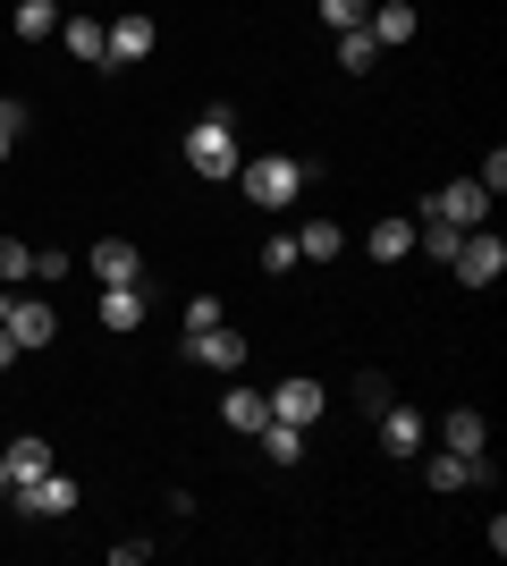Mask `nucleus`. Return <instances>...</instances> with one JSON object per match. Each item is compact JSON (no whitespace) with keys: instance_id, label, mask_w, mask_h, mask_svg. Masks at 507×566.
<instances>
[{"instance_id":"20e7f679","label":"nucleus","mask_w":507,"mask_h":566,"mask_svg":"<svg viewBox=\"0 0 507 566\" xmlns=\"http://www.w3.org/2000/svg\"><path fill=\"white\" fill-rule=\"evenodd\" d=\"M9 499H18V516L51 524V516H68V507H76V482H68V473H34V482H18Z\"/></svg>"},{"instance_id":"412c9836","label":"nucleus","mask_w":507,"mask_h":566,"mask_svg":"<svg viewBox=\"0 0 507 566\" xmlns=\"http://www.w3.org/2000/svg\"><path fill=\"white\" fill-rule=\"evenodd\" d=\"M60 34V0H18V43H51Z\"/></svg>"},{"instance_id":"bb28decb","label":"nucleus","mask_w":507,"mask_h":566,"mask_svg":"<svg viewBox=\"0 0 507 566\" xmlns=\"http://www.w3.org/2000/svg\"><path fill=\"white\" fill-rule=\"evenodd\" d=\"M18 136H25V102H0V161L18 153Z\"/></svg>"},{"instance_id":"0eeeda50","label":"nucleus","mask_w":507,"mask_h":566,"mask_svg":"<svg viewBox=\"0 0 507 566\" xmlns=\"http://www.w3.org/2000/svg\"><path fill=\"white\" fill-rule=\"evenodd\" d=\"M0 331L18 338V355H34V347H51V338H60V313H51L43 296H9V322H0Z\"/></svg>"},{"instance_id":"cd10ccee","label":"nucleus","mask_w":507,"mask_h":566,"mask_svg":"<svg viewBox=\"0 0 507 566\" xmlns=\"http://www.w3.org/2000/svg\"><path fill=\"white\" fill-rule=\"evenodd\" d=\"M474 178H483V195H507V153H499V144L483 153V169H474Z\"/></svg>"},{"instance_id":"9d476101","label":"nucleus","mask_w":507,"mask_h":566,"mask_svg":"<svg viewBox=\"0 0 507 566\" xmlns=\"http://www.w3.org/2000/svg\"><path fill=\"white\" fill-rule=\"evenodd\" d=\"M363 34H372V43H414V34H423V18H414L406 0H372V9H363Z\"/></svg>"},{"instance_id":"4468645a","label":"nucleus","mask_w":507,"mask_h":566,"mask_svg":"<svg viewBox=\"0 0 507 566\" xmlns=\"http://www.w3.org/2000/svg\"><path fill=\"white\" fill-rule=\"evenodd\" d=\"M440 449H465V457H483V449H490V423H483V406H448V423H440Z\"/></svg>"},{"instance_id":"f257e3e1","label":"nucleus","mask_w":507,"mask_h":566,"mask_svg":"<svg viewBox=\"0 0 507 566\" xmlns=\"http://www.w3.org/2000/svg\"><path fill=\"white\" fill-rule=\"evenodd\" d=\"M237 187H245V203H263V212H288L296 195L314 187V161H288V153H263V161H237Z\"/></svg>"},{"instance_id":"6e6552de","label":"nucleus","mask_w":507,"mask_h":566,"mask_svg":"<svg viewBox=\"0 0 507 566\" xmlns=\"http://www.w3.org/2000/svg\"><path fill=\"white\" fill-rule=\"evenodd\" d=\"M321 406H330V398H321V380H305V373L271 389V415H279V423H296V431H314V423H321Z\"/></svg>"},{"instance_id":"6ab92c4d","label":"nucleus","mask_w":507,"mask_h":566,"mask_svg":"<svg viewBox=\"0 0 507 566\" xmlns=\"http://www.w3.org/2000/svg\"><path fill=\"white\" fill-rule=\"evenodd\" d=\"M220 423H229V431H263L271 398H263V389H229V398H220Z\"/></svg>"},{"instance_id":"f03ea898","label":"nucleus","mask_w":507,"mask_h":566,"mask_svg":"<svg viewBox=\"0 0 507 566\" xmlns=\"http://www.w3.org/2000/svg\"><path fill=\"white\" fill-rule=\"evenodd\" d=\"M237 161H245V153H237V118L203 111L187 127V169H194V178H237Z\"/></svg>"},{"instance_id":"b1692460","label":"nucleus","mask_w":507,"mask_h":566,"mask_svg":"<svg viewBox=\"0 0 507 566\" xmlns=\"http://www.w3.org/2000/svg\"><path fill=\"white\" fill-rule=\"evenodd\" d=\"M34 280V245H18V237H0V287Z\"/></svg>"},{"instance_id":"7ed1b4c3","label":"nucleus","mask_w":507,"mask_h":566,"mask_svg":"<svg viewBox=\"0 0 507 566\" xmlns=\"http://www.w3.org/2000/svg\"><path fill=\"white\" fill-rule=\"evenodd\" d=\"M507 271V237L499 229H465V245H457V280L465 287H490Z\"/></svg>"},{"instance_id":"f3484780","label":"nucleus","mask_w":507,"mask_h":566,"mask_svg":"<svg viewBox=\"0 0 507 566\" xmlns=\"http://www.w3.org/2000/svg\"><path fill=\"white\" fill-rule=\"evenodd\" d=\"M381 449L389 457H423V415H414V406H381Z\"/></svg>"},{"instance_id":"dca6fc26","label":"nucleus","mask_w":507,"mask_h":566,"mask_svg":"<svg viewBox=\"0 0 507 566\" xmlns=\"http://www.w3.org/2000/svg\"><path fill=\"white\" fill-rule=\"evenodd\" d=\"M363 254H372V262H406V254H414V220H406V212L372 220V237H363Z\"/></svg>"},{"instance_id":"9b49d317","label":"nucleus","mask_w":507,"mask_h":566,"mask_svg":"<svg viewBox=\"0 0 507 566\" xmlns=\"http://www.w3.org/2000/svg\"><path fill=\"white\" fill-rule=\"evenodd\" d=\"M136 60H152V18L127 9V18H110V60L102 69H136Z\"/></svg>"},{"instance_id":"c756f323","label":"nucleus","mask_w":507,"mask_h":566,"mask_svg":"<svg viewBox=\"0 0 507 566\" xmlns=\"http://www.w3.org/2000/svg\"><path fill=\"white\" fill-rule=\"evenodd\" d=\"M220 322V296H187V331H212Z\"/></svg>"},{"instance_id":"aec40b11","label":"nucleus","mask_w":507,"mask_h":566,"mask_svg":"<svg viewBox=\"0 0 507 566\" xmlns=\"http://www.w3.org/2000/svg\"><path fill=\"white\" fill-rule=\"evenodd\" d=\"M296 254H305V262H338V254H347L338 220H305V229H296Z\"/></svg>"},{"instance_id":"1a4fd4ad","label":"nucleus","mask_w":507,"mask_h":566,"mask_svg":"<svg viewBox=\"0 0 507 566\" xmlns=\"http://www.w3.org/2000/svg\"><path fill=\"white\" fill-rule=\"evenodd\" d=\"M187 355L203 364V373H237V364H245V338L229 331V322H212V331H187Z\"/></svg>"},{"instance_id":"4be33fe9","label":"nucleus","mask_w":507,"mask_h":566,"mask_svg":"<svg viewBox=\"0 0 507 566\" xmlns=\"http://www.w3.org/2000/svg\"><path fill=\"white\" fill-rule=\"evenodd\" d=\"M254 440H263V457H271V465H296V457H305V431H296V423H279V415H271V423L254 431Z\"/></svg>"},{"instance_id":"393cba45","label":"nucleus","mask_w":507,"mask_h":566,"mask_svg":"<svg viewBox=\"0 0 507 566\" xmlns=\"http://www.w3.org/2000/svg\"><path fill=\"white\" fill-rule=\"evenodd\" d=\"M321 9V25H330V34H347V25H363V9H372V0H314Z\"/></svg>"},{"instance_id":"a211bd4d","label":"nucleus","mask_w":507,"mask_h":566,"mask_svg":"<svg viewBox=\"0 0 507 566\" xmlns=\"http://www.w3.org/2000/svg\"><path fill=\"white\" fill-rule=\"evenodd\" d=\"M145 287H102V331H145Z\"/></svg>"},{"instance_id":"c85d7f7f","label":"nucleus","mask_w":507,"mask_h":566,"mask_svg":"<svg viewBox=\"0 0 507 566\" xmlns=\"http://www.w3.org/2000/svg\"><path fill=\"white\" fill-rule=\"evenodd\" d=\"M76 271V254H60V245H43V254H34V280H68Z\"/></svg>"},{"instance_id":"ddd939ff","label":"nucleus","mask_w":507,"mask_h":566,"mask_svg":"<svg viewBox=\"0 0 507 566\" xmlns=\"http://www.w3.org/2000/svg\"><path fill=\"white\" fill-rule=\"evenodd\" d=\"M423 482H432V491H465V482H483V457H465V449H432V457H423Z\"/></svg>"},{"instance_id":"2f4dec72","label":"nucleus","mask_w":507,"mask_h":566,"mask_svg":"<svg viewBox=\"0 0 507 566\" xmlns=\"http://www.w3.org/2000/svg\"><path fill=\"white\" fill-rule=\"evenodd\" d=\"M9 296H18V287H0V322H9Z\"/></svg>"},{"instance_id":"2eb2a0df","label":"nucleus","mask_w":507,"mask_h":566,"mask_svg":"<svg viewBox=\"0 0 507 566\" xmlns=\"http://www.w3.org/2000/svg\"><path fill=\"white\" fill-rule=\"evenodd\" d=\"M60 43H68L85 69H102V60H110V25L102 18H60Z\"/></svg>"},{"instance_id":"7c9ffc66","label":"nucleus","mask_w":507,"mask_h":566,"mask_svg":"<svg viewBox=\"0 0 507 566\" xmlns=\"http://www.w3.org/2000/svg\"><path fill=\"white\" fill-rule=\"evenodd\" d=\"M9 364H18V338H9V331H0V373H9Z\"/></svg>"},{"instance_id":"423d86ee","label":"nucleus","mask_w":507,"mask_h":566,"mask_svg":"<svg viewBox=\"0 0 507 566\" xmlns=\"http://www.w3.org/2000/svg\"><path fill=\"white\" fill-rule=\"evenodd\" d=\"M85 271H94V287H145V254L127 237H102L94 254H85Z\"/></svg>"},{"instance_id":"39448f33","label":"nucleus","mask_w":507,"mask_h":566,"mask_svg":"<svg viewBox=\"0 0 507 566\" xmlns=\"http://www.w3.org/2000/svg\"><path fill=\"white\" fill-rule=\"evenodd\" d=\"M423 212L457 220V229H490V195H483V178H448V187H440Z\"/></svg>"},{"instance_id":"a878e982","label":"nucleus","mask_w":507,"mask_h":566,"mask_svg":"<svg viewBox=\"0 0 507 566\" xmlns=\"http://www.w3.org/2000/svg\"><path fill=\"white\" fill-rule=\"evenodd\" d=\"M296 262H305V254H296V237H288V229H279V237H263V271H279V280H288Z\"/></svg>"},{"instance_id":"f8f14e48","label":"nucleus","mask_w":507,"mask_h":566,"mask_svg":"<svg viewBox=\"0 0 507 566\" xmlns=\"http://www.w3.org/2000/svg\"><path fill=\"white\" fill-rule=\"evenodd\" d=\"M0 473H9V491L34 482V473H51V440H43V431H18V440L0 449Z\"/></svg>"},{"instance_id":"5701e85b","label":"nucleus","mask_w":507,"mask_h":566,"mask_svg":"<svg viewBox=\"0 0 507 566\" xmlns=\"http://www.w3.org/2000/svg\"><path fill=\"white\" fill-rule=\"evenodd\" d=\"M372 60H381V43H372V34H363V25H347V34H338V69H372Z\"/></svg>"}]
</instances>
